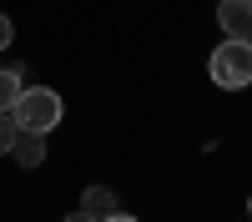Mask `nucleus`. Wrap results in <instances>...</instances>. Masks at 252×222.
<instances>
[{
    "label": "nucleus",
    "mask_w": 252,
    "mask_h": 222,
    "mask_svg": "<svg viewBox=\"0 0 252 222\" xmlns=\"http://www.w3.org/2000/svg\"><path fill=\"white\" fill-rule=\"evenodd\" d=\"M207 71H212V81H217L222 91H242V86H252V40H232V35H227L222 46L212 51Z\"/></svg>",
    "instance_id": "f257e3e1"
},
{
    "label": "nucleus",
    "mask_w": 252,
    "mask_h": 222,
    "mask_svg": "<svg viewBox=\"0 0 252 222\" xmlns=\"http://www.w3.org/2000/svg\"><path fill=\"white\" fill-rule=\"evenodd\" d=\"M10 111H15V121H20V131H40V136L66 116V106H61V96H56L51 86H26V91L15 96Z\"/></svg>",
    "instance_id": "f03ea898"
},
{
    "label": "nucleus",
    "mask_w": 252,
    "mask_h": 222,
    "mask_svg": "<svg viewBox=\"0 0 252 222\" xmlns=\"http://www.w3.org/2000/svg\"><path fill=\"white\" fill-rule=\"evenodd\" d=\"M217 26L232 40H252V0H222L217 5Z\"/></svg>",
    "instance_id": "7ed1b4c3"
},
{
    "label": "nucleus",
    "mask_w": 252,
    "mask_h": 222,
    "mask_svg": "<svg viewBox=\"0 0 252 222\" xmlns=\"http://www.w3.org/2000/svg\"><path fill=\"white\" fill-rule=\"evenodd\" d=\"M10 157L20 161V172H35L40 161H46V136H40V131H20L15 147H10Z\"/></svg>",
    "instance_id": "20e7f679"
},
{
    "label": "nucleus",
    "mask_w": 252,
    "mask_h": 222,
    "mask_svg": "<svg viewBox=\"0 0 252 222\" xmlns=\"http://www.w3.org/2000/svg\"><path fill=\"white\" fill-rule=\"evenodd\" d=\"M81 212H86L91 222L111 217V212H116V192H111V187H86V192H81Z\"/></svg>",
    "instance_id": "39448f33"
},
{
    "label": "nucleus",
    "mask_w": 252,
    "mask_h": 222,
    "mask_svg": "<svg viewBox=\"0 0 252 222\" xmlns=\"http://www.w3.org/2000/svg\"><path fill=\"white\" fill-rule=\"evenodd\" d=\"M20 91H26V76H20L15 66H0V111H10Z\"/></svg>",
    "instance_id": "423d86ee"
},
{
    "label": "nucleus",
    "mask_w": 252,
    "mask_h": 222,
    "mask_svg": "<svg viewBox=\"0 0 252 222\" xmlns=\"http://www.w3.org/2000/svg\"><path fill=\"white\" fill-rule=\"evenodd\" d=\"M15 136H20V121H15V111H0V157H5V152L15 147Z\"/></svg>",
    "instance_id": "0eeeda50"
},
{
    "label": "nucleus",
    "mask_w": 252,
    "mask_h": 222,
    "mask_svg": "<svg viewBox=\"0 0 252 222\" xmlns=\"http://www.w3.org/2000/svg\"><path fill=\"white\" fill-rule=\"evenodd\" d=\"M10 40H15V20H10L5 10H0V51H5V46H10Z\"/></svg>",
    "instance_id": "6e6552de"
},
{
    "label": "nucleus",
    "mask_w": 252,
    "mask_h": 222,
    "mask_svg": "<svg viewBox=\"0 0 252 222\" xmlns=\"http://www.w3.org/2000/svg\"><path fill=\"white\" fill-rule=\"evenodd\" d=\"M101 222H136V217H126V212H111V217H101Z\"/></svg>",
    "instance_id": "1a4fd4ad"
},
{
    "label": "nucleus",
    "mask_w": 252,
    "mask_h": 222,
    "mask_svg": "<svg viewBox=\"0 0 252 222\" xmlns=\"http://www.w3.org/2000/svg\"><path fill=\"white\" fill-rule=\"evenodd\" d=\"M66 222H91V217H86V212H81V207H76V212H71V217H66Z\"/></svg>",
    "instance_id": "9d476101"
},
{
    "label": "nucleus",
    "mask_w": 252,
    "mask_h": 222,
    "mask_svg": "<svg viewBox=\"0 0 252 222\" xmlns=\"http://www.w3.org/2000/svg\"><path fill=\"white\" fill-rule=\"evenodd\" d=\"M247 217H252V197H247Z\"/></svg>",
    "instance_id": "9b49d317"
}]
</instances>
